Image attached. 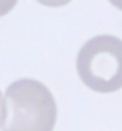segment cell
I'll return each instance as SVG.
<instances>
[{"label": "cell", "instance_id": "obj_2", "mask_svg": "<svg viewBox=\"0 0 122 131\" xmlns=\"http://www.w3.org/2000/svg\"><path fill=\"white\" fill-rule=\"evenodd\" d=\"M79 78L90 90L111 93L122 88V39L99 35L81 47L77 57Z\"/></svg>", "mask_w": 122, "mask_h": 131}, {"label": "cell", "instance_id": "obj_3", "mask_svg": "<svg viewBox=\"0 0 122 131\" xmlns=\"http://www.w3.org/2000/svg\"><path fill=\"white\" fill-rule=\"evenodd\" d=\"M4 119H5V101H4L1 92H0V126L1 124H4Z\"/></svg>", "mask_w": 122, "mask_h": 131}, {"label": "cell", "instance_id": "obj_1", "mask_svg": "<svg viewBox=\"0 0 122 131\" xmlns=\"http://www.w3.org/2000/svg\"><path fill=\"white\" fill-rule=\"evenodd\" d=\"M56 118L54 97L40 81L21 79L7 87L3 131H53Z\"/></svg>", "mask_w": 122, "mask_h": 131}]
</instances>
